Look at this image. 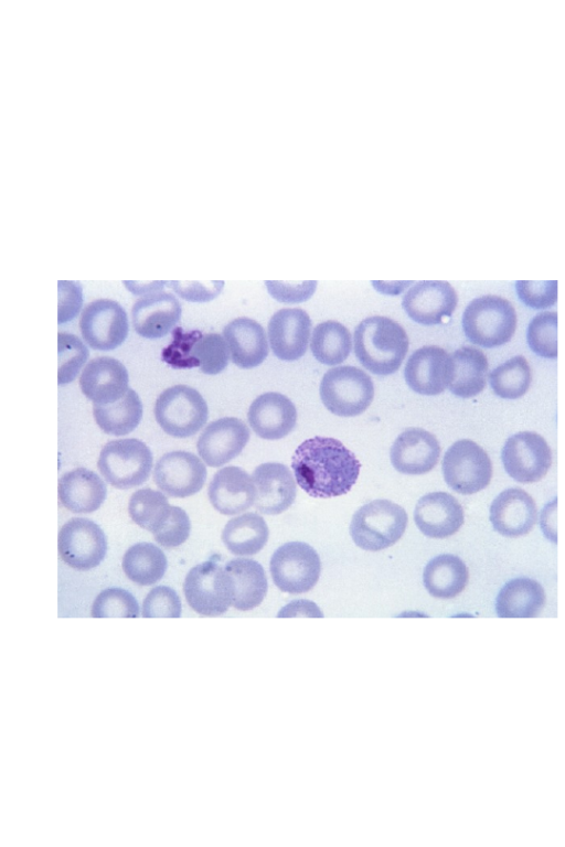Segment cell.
<instances>
[{
  "mask_svg": "<svg viewBox=\"0 0 565 847\" xmlns=\"http://www.w3.org/2000/svg\"><path fill=\"white\" fill-rule=\"evenodd\" d=\"M297 484L310 496L347 494L355 484L361 463L341 441L316 436L301 442L291 458Z\"/></svg>",
  "mask_w": 565,
  "mask_h": 847,
  "instance_id": "obj_1",
  "label": "cell"
},
{
  "mask_svg": "<svg viewBox=\"0 0 565 847\" xmlns=\"http://www.w3.org/2000/svg\"><path fill=\"white\" fill-rule=\"evenodd\" d=\"M354 353L376 375L395 373L408 351V336L396 321L381 315L362 320L354 330Z\"/></svg>",
  "mask_w": 565,
  "mask_h": 847,
  "instance_id": "obj_2",
  "label": "cell"
},
{
  "mask_svg": "<svg viewBox=\"0 0 565 847\" xmlns=\"http://www.w3.org/2000/svg\"><path fill=\"white\" fill-rule=\"evenodd\" d=\"M462 329L467 339L484 347L508 343L516 329V312L512 303L494 294L473 299L462 314Z\"/></svg>",
  "mask_w": 565,
  "mask_h": 847,
  "instance_id": "obj_3",
  "label": "cell"
},
{
  "mask_svg": "<svg viewBox=\"0 0 565 847\" xmlns=\"http://www.w3.org/2000/svg\"><path fill=\"white\" fill-rule=\"evenodd\" d=\"M407 521V513L398 504L388 500H374L353 514L350 535L358 547L379 551L402 538Z\"/></svg>",
  "mask_w": 565,
  "mask_h": 847,
  "instance_id": "obj_4",
  "label": "cell"
},
{
  "mask_svg": "<svg viewBox=\"0 0 565 847\" xmlns=\"http://www.w3.org/2000/svg\"><path fill=\"white\" fill-rule=\"evenodd\" d=\"M374 384L369 374L355 366L327 371L320 383V398L326 408L340 417L361 415L371 405Z\"/></svg>",
  "mask_w": 565,
  "mask_h": 847,
  "instance_id": "obj_5",
  "label": "cell"
},
{
  "mask_svg": "<svg viewBox=\"0 0 565 847\" xmlns=\"http://www.w3.org/2000/svg\"><path fill=\"white\" fill-rule=\"evenodd\" d=\"M154 416L164 432L175 438L195 435L206 422L209 408L194 388L174 385L164 389L156 400Z\"/></svg>",
  "mask_w": 565,
  "mask_h": 847,
  "instance_id": "obj_6",
  "label": "cell"
},
{
  "mask_svg": "<svg viewBox=\"0 0 565 847\" xmlns=\"http://www.w3.org/2000/svg\"><path fill=\"white\" fill-rule=\"evenodd\" d=\"M97 465L110 485L131 489L148 479L152 453L145 442L136 438L111 440L103 447Z\"/></svg>",
  "mask_w": 565,
  "mask_h": 847,
  "instance_id": "obj_7",
  "label": "cell"
},
{
  "mask_svg": "<svg viewBox=\"0 0 565 847\" xmlns=\"http://www.w3.org/2000/svg\"><path fill=\"white\" fill-rule=\"evenodd\" d=\"M441 468L447 485L465 495L487 487L492 476V463L488 453L470 439L452 443L444 455Z\"/></svg>",
  "mask_w": 565,
  "mask_h": 847,
  "instance_id": "obj_8",
  "label": "cell"
},
{
  "mask_svg": "<svg viewBox=\"0 0 565 847\" xmlns=\"http://www.w3.org/2000/svg\"><path fill=\"white\" fill-rule=\"evenodd\" d=\"M269 569L279 590L297 594L316 586L321 572V561L316 549L309 544L289 542L275 550Z\"/></svg>",
  "mask_w": 565,
  "mask_h": 847,
  "instance_id": "obj_9",
  "label": "cell"
},
{
  "mask_svg": "<svg viewBox=\"0 0 565 847\" xmlns=\"http://www.w3.org/2000/svg\"><path fill=\"white\" fill-rule=\"evenodd\" d=\"M188 604L199 614L217 617L233 601L232 580L224 567L209 560L190 569L183 582Z\"/></svg>",
  "mask_w": 565,
  "mask_h": 847,
  "instance_id": "obj_10",
  "label": "cell"
},
{
  "mask_svg": "<svg viewBox=\"0 0 565 847\" xmlns=\"http://www.w3.org/2000/svg\"><path fill=\"white\" fill-rule=\"evenodd\" d=\"M57 538L60 557L76 570L93 569L106 556V536L103 529L88 518H71L61 527Z\"/></svg>",
  "mask_w": 565,
  "mask_h": 847,
  "instance_id": "obj_11",
  "label": "cell"
},
{
  "mask_svg": "<svg viewBox=\"0 0 565 847\" xmlns=\"http://www.w3.org/2000/svg\"><path fill=\"white\" fill-rule=\"evenodd\" d=\"M507 473L520 483L542 480L552 465V451L547 441L533 431L511 436L502 449Z\"/></svg>",
  "mask_w": 565,
  "mask_h": 847,
  "instance_id": "obj_12",
  "label": "cell"
},
{
  "mask_svg": "<svg viewBox=\"0 0 565 847\" xmlns=\"http://www.w3.org/2000/svg\"><path fill=\"white\" fill-rule=\"evenodd\" d=\"M79 329L92 349L115 350L128 335L127 313L114 300L97 299L85 305L79 318Z\"/></svg>",
  "mask_w": 565,
  "mask_h": 847,
  "instance_id": "obj_13",
  "label": "cell"
},
{
  "mask_svg": "<svg viewBox=\"0 0 565 847\" xmlns=\"http://www.w3.org/2000/svg\"><path fill=\"white\" fill-rule=\"evenodd\" d=\"M206 474L205 465L194 453L171 451L157 461L153 480L169 496L186 497L203 487Z\"/></svg>",
  "mask_w": 565,
  "mask_h": 847,
  "instance_id": "obj_14",
  "label": "cell"
},
{
  "mask_svg": "<svg viewBox=\"0 0 565 847\" xmlns=\"http://www.w3.org/2000/svg\"><path fill=\"white\" fill-rule=\"evenodd\" d=\"M458 303L454 287L447 281L425 280L416 282L403 297L402 305L407 315L424 325L441 323L451 317Z\"/></svg>",
  "mask_w": 565,
  "mask_h": 847,
  "instance_id": "obj_15",
  "label": "cell"
},
{
  "mask_svg": "<svg viewBox=\"0 0 565 847\" xmlns=\"http://www.w3.org/2000/svg\"><path fill=\"white\" fill-rule=\"evenodd\" d=\"M248 440L249 429L243 420L224 417L205 427L196 449L209 467L218 468L237 457Z\"/></svg>",
  "mask_w": 565,
  "mask_h": 847,
  "instance_id": "obj_16",
  "label": "cell"
},
{
  "mask_svg": "<svg viewBox=\"0 0 565 847\" xmlns=\"http://www.w3.org/2000/svg\"><path fill=\"white\" fill-rule=\"evenodd\" d=\"M451 373L450 355L436 345L417 349L407 360L404 376L417 394L435 396L448 387Z\"/></svg>",
  "mask_w": 565,
  "mask_h": 847,
  "instance_id": "obj_17",
  "label": "cell"
},
{
  "mask_svg": "<svg viewBox=\"0 0 565 847\" xmlns=\"http://www.w3.org/2000/svg\"><path fill=\"white\" fill-rule=\"evenodd\" d=\"M440 451V444L433 433L423 428L411 427L395 439L390 458L396 471L419 475L436 467Z\"/></svg>",
  "mask_w": 565,
  "mask_h": 847,
  "instance_id": "obj_18",
  "label": "cell"
},
{
  "mask_svg": "<svg viewBox=\"0 0 565 847\" xmlns=\"http://www.w3.org/2000/svg\"><path fill=\"white\" fill-rule=\"evenodd\" d=\"M310 330L311 320L305 310H278L268 322L269 344L274 354L287 362L300 358L307 351Z\"/></svg>",
  "mask_w": 565,
  "mask_h": 847,
  "instance_id": "obj_19",
  "label": "cell"
},
{
  "mask_svg": "<svg viewBox=\"0 0 565 847\" xmlns=\"http://www.w3.org/2000/svg\"><path fill=\"white\" fill-rule=\"evenodd\" d=\"M256 487L255 508L267 515L285 512L295 501L297 486L289 468L277 462L258 465L252 475Z\"/></svg>",
  "mask_w": 565,
  "mask_h": 847,
  "instance_id": "obj_20",
  "label": "cell"
},
{
  "mask_svg": "<svg viewBox=\"0 0 565 847\" xmlns=\"http://www.w3.org/2000/svg\"><path fill=\"white\" fill-rule=\"evenodd\" d=\"M414 521L425 536L441 539L456 534L462 526L463 508L451 494L433 492L418 500Z\"/></svg>",
  "mask_w": 565,
  "mask_h": 847,
  "instance_id": "obj_21",
  "label": "cell"
},
{
  "mask_svg": "<svg viewBox=\"0 0 565 847\" xmlns=\"http://www.w3.org/2000/svg\"><path fill=\"white\" fill-rule=\"evenodd\" d=\"M254 432L267 440L286 437L297 422V409L285 395L269 392L256 397L247 412Z\"/></svg>",
  "mask_w": 565,
  "mask_h": 847,
  "instance_id": "obj_22",
  "label": "cell"
},
{
  "mask_svg": "<svg viewBox=\"0 0 565 847\" xmlns=\"http://www.w3.org/2000/svg\"><path fill=\"white\" fill-rule=\"evenodd\" d=\"M493 528L507 537L527 534L537 521V508L533 497L520 487L501 492L490 507Z\"/></svg>",
  "mask_w": 565,
  "mask_h": 847,
  "instance_id": "obj_23",
  "label": "cell"
},
{
  "mask_svg": "<svg viewBox=\"0 0 565 847\" xmlns=\"http://www.w3.org/2000/svg\"><path fill=\"white\" fill-rule=\"evenodd\" d=\"M128 382V372L124 364L110 356L90 360L79 376L82 393L94 404L119 399L129 389Z\"/></svg>",
  "mask_w": 565,
  "mask_h": 847,
  "instance_id": "obj_24",
  "label": "cell"
},
{
  "mask_svg": "<svg viewBox=\"0 0 565 847\" xmlns=\"http://www.w3.org/2000/svg\"><path fill=\"white\" fill-rule=\"evenodd\" d=\"M135 331L147 339L168 334L179 322L181 304L169 292L154 291L139 298L131 309Z\"/></svg>",
  "mask_w": 565,
  "mask_h": 847,
  "instance_id": "obj_25",
  "label": "cell"
},
{
  "mask_svg": "<svg viewBox=\"0 0 565 847\" xmlns=\"http://www.w3.org/2000/svg\"><path fill=\"white\" fill-rule=\"evenodd\" d=\"M212 506L224 515L246 511L255 503L256 487L252 476L234 465L220 469L209 485Z\"/></svg>",
  "mask_w": 565,
  "mask_h": 847,
  "instance_id": "obj_26",
  "label": "cell"
},
{
  "mask_svg": "<svg viewBox=\"0 0 565 847\" xmlns=\"http://www.w3.org/2000/svg\"><path fill=\"white\" fill-rule=\"evenodd\" d=\"M223 335L231 358L241 368H253L268 355V342L264 328L249 318H236L225 325Z\"/></svg>",
  "mask_w": 565,
  "mask_h": 847,
  "instance_id": "obj_27",
  "label": "cell"
},
{
  "mask_svg": "<svg viewBox=\"0 0 565 847\" xmlns=\"http://www.w3.org/2000/svg\"><path fill=\"white\" fill-rule=\"evenodd\" d=\"M104 481L86 468H76L64 473L58 480V498L73 513H92L106 498Z\"/></svg>",
  "mask_w": 565,
  "mask_h": 847,
  "instance_id": "obj_28",
  "label": "cell"
},
{
  "mask_svg": "<svg viewBox=\"0 0 565 847\" xmlns=\"http://www.w3.org/2000/svg\"><path fill=\"white\" fill-rule=\"evenodd\" d=\"M233 585L232 605L248 611L262 603L268 583L263 566L249 558H235L224 566Z\"/></svg>",
  "mask_w": 565,
  "mask_h": 847,
  "instance_id": "obj_29",
  "label": "cell"
},
{
  "mask_svg": "<svg viewBox=\"0 0 565 847\" xmlns=\"http://www.w3.org/2000/svg\"><path fill=\"white\" fill-rule=\"evenodd\" d=\"M451 373L448 389L461 398H471L486 387L488 358L475 346H462L451 355Z\"/></svg>",
  "mask_w": 565,
  "mask_h": 847,
  "instance_id": "obj_30",
  "label": "cell"
},
{
  "mask_svg": "<svg viewBox=\"0 0 565 847\" xmlns=\"http://www.w3.org/2000/svg\"><path fill=\"white\" fill-rule=\"evenodd\" d=\"M545 604V592L534 579L522 577L508 581L495 600L500 618H535Z\"/></svg>",
  "mask_w": 565,
  "mask_h": 847,
  "instance_id": "obj_31",
  "label": "cell"
},
{
  "mask_svg": "<svg viewBox=\"0 0 565 847\" xmlns=\"http://www.w3.org/2000/svg\"><path fill=\"white\" fill-rule=\"evenodd\" d=\"M469 571L466 564L455 555L443 554L428 561L424 569L423 582L428 593L439 599H451L466 588Z\"/></svg>",
  "mask_w": 565,
  "mask_h": 847,
  "instance_id": "obj_32",
  "label": "cell"
},
{
  "mask_svg": "<svg viewBox=\"0 0 565 847\" xmlns=\"http://www.w3.org/2000/svg\"><path fill=\"white\" fill-rule=\"evenodd\" d=\"M269 529L256 513H245L230 519L222 533L226 548L236 556H252L266 545Z\"/></svg>",
  "mask_w": 565,
  "mask_h": 847,
  "instance_id": "obj_33",
  "label": "cell"
},
{
  "mask_svg": "<svg viewBox=\"0 0 565 847\" xmlns=\"http://www.w3.org/2000/svg\"><path fill=\"white\" fill-rule=\"evenodd\" d=\"M93 414L98 427L108 435L124 436L139 425L142 404L138 394L129 388L119 399L107 404H94Z\"/></svg>",
  "mask_w": 565,
  "mask_h": 847,
  "instance_id": "obj_34",
  "label": "cell"
},
{
  "mask_svg": "<svg viewBox=\"0 0 565 847\" xmlns=\"http://www.w3.org/2000/svg\"><path fill=\"white\" fill-rule=\"evenodd\" d=\"M167 569L164 553L151 543L129 547L122 558V570L132 582L150 586L158 582Z\"/></svg>",
  "mask_w": 565,
  "mask_h": 847,
  "instance_id": "obj_35",
  "label": "cell"
},
{
  "mask_svg": "<svg viewBox=\"0 0 565 847\" xmlns=\"http://www.w3.org/2000/svg\"><path fill=\"white\" fill-rule=\"evenodd\" d=\"M352 346L351 334L342 323L328 320L313 329L310 349L322 364L337 365L347 360Z\"/></svg>",
  "mask_w": 565,
  "mask_h": 847,
  "instance_id": "obj_36",
  "label": "cell"
},
{
  "mask_svg": "<svg viewBox=\"0 0 565 847\" xmlns=\"http://www.w3.org/2000/svg\"><path fill=\"white\" fill-rule=\"evenodd\" d=\"M489 380L495 395L516 399L529 390L532 371L527 360L523 355H516L494 368L489 374Z\"/></svg>",
  "mask_w": 565,
  "mask_h": 847,
  "instance_id": "obj_37",
  "label": "cell"
},
{
  "mask_svg": "<svg viewBox=\"0 0 565 847\" xmlns=\"http://www.w3.org/2000/svg\"><path fill=\"white\" fill-rule=\"evenodd\" d=\"M172 506L159 491L141 489L132 493L128 504L130 518L152 535L160 529L171 514Z\"/></svg>",
  "mask_w": 565,
  "mask_h": 847,
  "instance_id": "obj_38",
  "label": "cell"
},
{
  "mask_svg": "<svg viewBox=\"0 0 565 847\" xmlns=\"http://www.w3.org/2000/svg\"><path fill=\"white\" fill-rule=\"evenodd\" d=\"M191 356L202 373L214 375L227 366L230 350L222 335L200 332L193 343Z\"/></svg>",
  "mask_w": 565,
  "mask_h": 847,
  "instance_id": "obj_39",
  "label": "cell"
},
{
  "mask_svg": "<svg viewBox=\"0 0 565 847\" xmlns=\"http://www.w3.org/2000/svg\"><path fill=\"white\" fill-rule=\"evenodd\" d=\"M527 343L537 355L557 357V313L544 311L536 314L527 328Z\"/></svg>",
  "mask_w": 565,
  "mask_h": 847,
  "instance_id": "obj_40",
  "label": "cell"
},
{
  "mask_svg": "<svg viewBox=\"0 0 565 847\" xmlns=\"http://www.w3.org/2000/svg\"><path fill=\"white\" fill-rule=\"evenodd\" d=\"M57 383H71L78 374L88 357L85 344L74 334L60 332L57 334Z\"/></svg>",
  "mask_w": 565,
  "mask_h": 847,
  "instance_id": "obj_41",
  "label": "cell"
},
{
  "mask_svg": "<svg viewBox=\"0 0 565 847\" xmlns=\"http://www.w3.org/2000/svg\"><path fill=\"white\" fill-rule=\"evenodd\" d=\"M93 618H138L139 605L136 598L127 590L108 588L94 600Z\"/></svg>",
  "mask_w": 565,
  "mask_h": 847,
  "instance_id": "obj_42",
  "label": "cell"
},
{
  "mask_svg": "<svg viewBox=\"0 0 565 847\" xmlns=\"http://www.w3.org/2000/svg\"><path fill=\"white\" fill-rule=\"evenodd\" d=\"M141 614L143 618H180L181 600L172 588L158 586L145 598Z\"/></svg>",
  "mask_w": 565,
  "mask_h": 847,
  "instance_id": "obj_43",
  "label": "cell"
},
{
  "mask_svg": "<svg viewBox=\"0 0 565 847\" xmlns=\"http://www.w3.org/2000/svg\"><path fill=\"white\" fill-rule=\"evenodd\" d=\"M191 530V522L179 506H172L171 514L158 532L153 534L156 542L166 548H174L183 544Z\"/></svg>",
  "mask_w": 565,
  "mask_h": 847,
  "instance_id": "obj_44",
  "label": "cell"
},
{
  "mask_svg": "<svg viewBox=\"0 0 565 847\" xmlns=\"http://www.w3.org/2000/svg\"><path fill=\"white\" fill-rule=\"evenodd\" d=\"M519 298L534 309H545L557 300V281H525L515 283Z\"/></svg>",
  "mask_w": 565,
  "mask_h": 847,
  "instance_id": "obj_45",
  "label": "cell"
},
{
  "mask_svg": "<svg viewBox=\"0 0 565 847\" xmlns=\"http://www.w3.org/2000/svg\"><path fill=\"white\" fill-rule=\"evenodd\" d=\"M172 334L173 341L162 351L161 360L174 368L195 367L191 351L200 331L184 332L177 328Z\"/></svg>",
  "mask_w": 565,
  "mask_h": 847,
  "instance_id": "obj_46",
  "label": "cell"
},
{
  "mask_svg": "<svg viewBox=\"0 0 565 847\" xmlns=\"http://www.w3.org/2000/svg\"><path fill=\"white\" fill-rule=\"evenodd\" d=\"M223 281H168L167 286L182 299L204 302L214 299L223 288Z\"/></svg>",
  "mask_w": 565,
  "mask_h": 847,
  "instance_id": "obj_47",
  "label": "cell"
},
{
  "mask_svg": "<svg viewBox=\"0 0 565 847\" xmlns=\"http://www.w3.org/2000/svg\"><path fill=\"white\" fill-rule=\"evenodd\" d=\"M268 292L278 301L287 303L302 302L309 299L317 287V281L284 282L265 281Z\"/></svg>",
  "mask_w": 565,
  "mask_h": 847,
  "instance_id": "obj_48",
  "label": "cell"
},
{
  "mask_svg": "<svg viewBox=\"0 0 565 847\" xmlns=\"http://www.w3.org/2000/svg\"><path fill=\"white\" fill-rule=\"evenodd\" d=\"M82 307V287L76 281H58V323L74 319Z\"/></svg>",
  "mask_w": 565,
  "mask_h": 847,
  "instance_id": "obj_49",
  "label": "cell"
}]
</instances>
